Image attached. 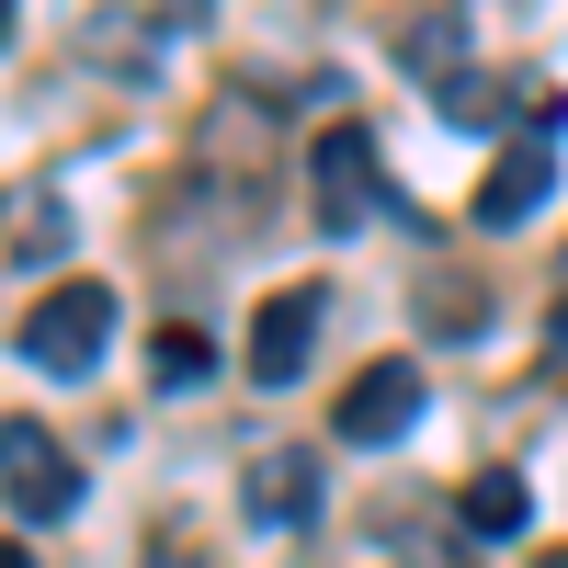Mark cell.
<instances>
[{"label":"cell","instance_id":"cell-1","mask_svg":"<svg viewBox=\"0 0 568 568\" xmlns=\"http://www.w3.org/2000/svg\"><path fill=\"white\" fill-rule=\"evenodd\" d=\"M103 342H114V284H91V273L45 284L23 307V364H45V375H91Z\"/></svg>","mask_w":568,"mask_h":568},{"label":"cell","instance_id":"cell-2","mask_svg":"<svg viewBox=\"0 0 568 568\" xmlns=\"http://www.w3.org/2000/svg\"><path fill=\"white\" fill-rule=\"evenodd\" d=\"M0 500L23 511V524H69L80 511V466H69V444L45 433V420H0Z\"/></svg>","mask_w":568,"mask_h":568},{"label":"cell","instance_id":"cell-3","mask_svg":"<svg viewBox=\"0 0 568 568\" xmlns=\"http://www.w3.org/2000/svg\"><path fill=\"white\" fill-rule=\"evenodd\" d=\"M420 398H433V387H420V364H364L353 375V387H342V409H329V433H342V444H398L409 433V420H420Z\"/></svg>","mask_w":568,"mask_h":568},{"label":"cell","instance_id":"cell-4","mask_svg":"<svg viewBox=\"0 0 568 568\" xmlns=\"http://www.w3.org/2000/svg\"><path fill=\"white\" fill-rule=\"evenodd\" d=\"M307 182H318V227H329V240H353V227L375 216V136H364V125H329L318 160H307Z\"/></svg>","mask_w":568,"mask_h":568},{"label":"cell","instance_id":"cell-5","mask_svg":"<svg viewBox=\"0 0 568 568\" xmlns=\"http://www.w3.org/2000/svg\"><path fill=\"white\" fill-rule=\"evenodd\" d=\"M307 353H318V284H273L262 318H251V375L262 387H296Z\"/></svg>","mask_w":568,"mask_h":568},{"label":"cell","instance_id":"cell-6","mask_svg":"<svg viewBox=\"0 0 568 568\" xmlns=\"http://www.w3.org/2000/svg\"><path fill=\"white\" fill-rule=\"evenodd\" d=\"M546 194H557V136H511V149L489 160V182H478L466 205H478V227H524Z\"/></svg>","mask_w":568,"mask_h":568},{"label":"cell","instance_id":"cell-7","mask_svg":"<svg viewBox=\"0 0 568 568\" xmlns=\"http://www.w3.org/2000/svg\"><path fill=\"white\" fill-rule=\"evenodd\" d=\"M318 489H329V478H318V455L284 444V455L251 466V489H240V500H251V524H284V535H296V524H318Z\"/></svg>","mask_w":568,"mask_h":568},{"label":"cell","instance_id":"cell-8","mask_svg":"<svg viewBox=\"0 0 568 568\" xmlns=\"http://www.w3.org/2000/svg\"><path fill=\"white\" fill-rule=\"evenodd\" d=\"M398 69H420V80H466V12H409L398 23Z\"/></svg>","mask_w":568,"mask_h":568},{"label":"cell","instance_id":"cell-9","mask_svg":"<svg viewBox=\"0 0 568 568\" xmlns=\"http://www.w3.org/2000/svg\"><path fill=\"white\" fill-rule=\"evenodd\" d=\"M524 511H535V489L511 478V466H478V478H466V535H524Z\"/></svg>","mask_w":568,"mask_h":568},{"label":"cell","instance_id":"cell-10","mask_svg":"<svg viewBox=\"0 0 568 568\" xmlns=\"http://www.w3.org/2000/svg\"><path fill=\"white\" fill-rule=\"evenodd\" d=\"M149 375H160L171 398H182V387H205V375H216V342H205V329H182V318H171L160 342H149Z\"/></svg>","mask_w":568,"mask_h":568},{"label":"cell","instance_id":"cell-11","mask_svg":"<svg viewBox=\"0 0 568 568\" xmlns=\"http://www.w3.org/2000/svg\"><path fill=\"white\" fill-rule=\"evenodd\" d=\"M433 103H444V125H500V91H489L478 69H466V80H444Z\"/></svg>","mask_w":568,"mask_h":568},{"label":"cell","instance_id":"cell-12","mask_svg":"<svg viewBox=\"0 0 568 568\" xmlns=\"http://www.w3.org/2000/svg\"><path fill=\"white\" fill-rule=\"evenodd\" d=\"M433 329H455V342H466V329H489V296H478V284H444V296H433Z\"/></svg>","mask_w":568,"mask_h":568},{"label":"cell","instance_id":"cell-13","mask_svg":"<svg viewBox=\"0 0 568 568\" xmlns=\"http://www.w3.org/2000/svg\"><path fill=\"white\" fill-rule=\"evenodd\" d=\"M546 375L568 387V296H557V318H546Z\"/></svg>","mask_w":568,"mask_h":568},{"label":"cell","instance_id":"cell-14","mask_svg":"<svg viewBox=\"0 0 568 568\" xmlns=\"http://www.w3.org/2000/svg\"><path fill=\"white\" fill-rule=\"evenodd\" d=\"M136 568H205L194 546H149V557H136Z\"/></svg>","mask_w":568,"mask_h":568},{"label":"cell","instance_id":"cell-15","mask_svg":"<svg viewBox=\"0 0 568 568\" xmlns=\"http://www.w3.org/2000/svg\"><path fill=\"white\" fill-rule=\"evenodd\" d=\"M0 568H34V557H23V546H0Z\"/></svg>","mask_w":568,"mask_h":568}]
</instances>
